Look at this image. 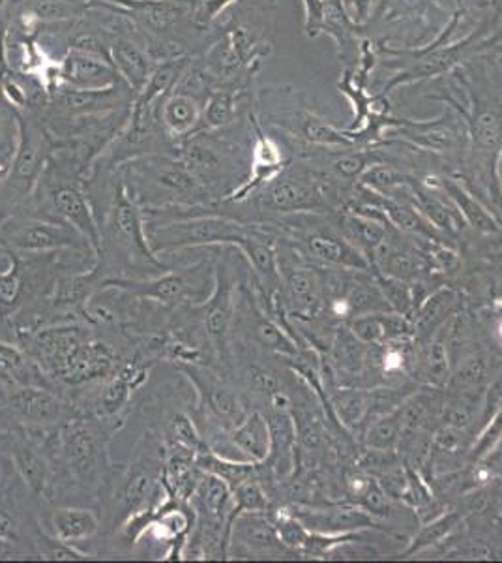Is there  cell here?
<instances>
[{
	"mask_svg": "<svg viewBox=\"0 0 502 563\" xmlns=\"http://www.w3.org/2000/svg\"><path fill=\"white\" fill-rule=\"evenodd\" d=\"M100 239L102 243L96 267L102 271L103 280L116 276V267L121 269L119 276H126V271H135L134 278H148L169 269L148 243L143 209L127 194L119 169L109 186L108 209L100 220Z\"/></svg>",
	"mask_w": 502,
	"mask_h": 563,
	"instance_id": "obj_1",
	"label": "cell"
},
{
	"mask_svg": "<svg viewBox=\"0 0 502 563\" xmlns=\"http://www.w3.org/2000/svg\"><path fill=\"white\" fill-rule=\"evenodd\" d=\"M119 174L127 194L143 212H156L161 222L186 217L191 209L217 203L177 154L137 156L122 164Z\"/></svg>",
	"mask_w": 502,
	"mask_h": 563,
	"instance_id": "obj_2",
	"label": "cell"
},
{
	"mask_svg": "<svg viewBox=\"0 0 502 563\" xmlns=\"http://www.w3.org/2000/svg\"><path fill=\"white\" fill-rule=\"evenodd\" d=\"M122 424L124 421L79 413L58 427L47 443V451L57 464L58 481L64 477L85 493L102 494L103 488L111 487L116 475L111 477L109 440Z\"/></svg>",
	"mask_w": 502,
	"mask_h": 563,
	"instance_id": "obj_3",
	"label": "cell"
},
{
	"mask_svg": "<svg viewBox=\"0 0 502 563\" xmlns=\"http://www.w3.org/2000/svg\"><path fill=\"white\" fill-rule=\"evenodd\" d=\"M231 130L233 126L216 132H198L177 148L180 162L216 201L230 198L248 179L249 172L244 164L246 148L241 140L233 137Z\"/></svg>",
	"mask_w": 502,
	"mask_h": 563,
	"instance_id": "obj_4",
	"label": "cell"
},
{
	"mask_svg": "<svg viewBox=\"0 0 502 563\" xmlns=\"http://www.w3.org/2000/svg\"><path fill=\"white\" fill-rule=\"evenodd\" d=\"M15 115L20 135L10 174L0 185V209H20L31 201L55 148L38 109L15 111Z\"/></svg>",
	"mask_w": 502,
	"mask_h": 563,
	"instance_id": "obj_5",
	"label": "cell"
},
{
	"mask_svg": "<svg viewBox=\"0 0 502 563\" xmlns=\"http://www.w3.org/2000/svg\"><path fill=\"white\" fill-rule=\"evenodd\" d=\"M216 282V267L210 263H186L185 267H169L161 275L148 278L109 276L102 288L119 289L137 301L156 302L159 307L177 308L182 305H203Z\"/></svg>",
	"mask_w": 502,
	"mask_h": 563,
	"instance_id": "obj_6",
	"label": "cell"
},
{
	"mask_svg": "<svg viewBox=\"0 0 502 563\" xmlns=\"http://www.w3.org/2000/svg\"><path fill=\"white\" fill-rule=\"evenodd\" d=\"M178 371L185 374L196 393V422L209 445L212 438L230 432L246 417V404L241 393L223 378L216 366L204 363H180Z\"/></svg>",
	"mask_w": 502,
	"mask_h": 563,
	"instance_id": "obj_7",
	"label": "cell"
},
{
	"mask_svg": "<svg viewBox=\"0 0 502 563\" xmlns=\"http://www.w3.org/2000/svg\"><path fill=\"white\" fill-rule=\"evenodd\" d=\"M0 246L20 256H47L64 250L96 256L92 244L74 225L57 218L34 217L23 212L2 220Z\"/></svg>",
	"mask_w": 502,
	"mask_h": 563,
	"instance_id": "obj_8",
	"label": "cell"
},
{
	"mask_svg": "<svg viewBox=\"0 0 502 563\" xmlns=\"http://www.w3.org/2000/svg\"><path fill=\"white\" fill-rule=\"evenodd\" d=\"M236 294L238 278L233 271V263L222 260L216 267V282L209 299L199 305L204 333L214 347L217 363L223 371L233 366V323H235Z\"/></svg>",
	"mask_w": 502,
	"mask_h": 563,
	"instance_id": "obj_9",
	"label": "cell"
},
{
	"mask_svg": "<svg viewBox=\"0 0 502 563\" xmlns=\"http://www.w3.org/2000/svg\"><path fill=\"white\" fill-rule=\"evenodd\" d=\"M0 406L20 421L21 429H58L81 413L76 404L49 385L15 387Z\"/></svg>",
	"mask_w": 502,
	"mask_h": 563,
	"instance_id": "obj_10",
	"label": "cell"
},
{
	"mask_svg": "<svg viewBox=\"0 0 502 563\" xmlns=\"http://www.w3.org/2000/svg\"><path fill=\"white\" fill-rule=\"evenodd\" d=\"M390 137H401L409 145L422 148L426 153L450 154L464 153L469 147L467 124L458 109L448 108L443 115L427 121H411V119H395L394 124L388 129Z\"/></svg>",
	"mask_w": 502,
	"mask_h": 563,
	"instance_id": "obj_11",
	"label": "cell"
},
{
	"mask_svg": "<svg viewBox=\"0 0 502 563\" xmlns=\"http://www.w3.org/2000/svg\"><path fill=\"white\" fill-rule=\"evenodd\" d=\"M304 33L308 38L328 34L336 42L337 55L344 68H355L360 58L362 29L350 20L344 0H302Z\"/></svg>",
	"mask_w": 502,
	"mask_h": 563,
	"instance_id": "obj_12",
	"label": "cell"
},
{
	"mask_svg": "<svg viewBox=\"0 0 502 563\" xmlns=\"http://www.w3.org/2000/svg\"><path fill=\"white\" fill-rule=\"evenodd\" d=\"M254 196L263 211L278 214L312 212L325 206L317 180L304 169H294L289 164Z\"/></svg>",
	"mask_w": 502,
	"mask_h": 563,
	"instance_id": "obj_13",
	"label": "cell"
},
{
	"mask_svg": "<svg viewBox=\"0 0 502 563\" xmlns=\"http://www.w3.org/2000/svg\"><path fill=\"white\" fill-rule=\"evenodd\" d=\"M294 554L281 543L268 512H238L233 517L227 539V556L242 560H272Z\"/></svg>",
	"mask_w": 502,
	"mask_h": 563,
	"instance_id": "obj_14",
	"label": "cell"
},
{
	"mask_svg": "<svg viewBox=\"0 0 502 563\" xmlns=\"http://www.w3.org/2000/svg\"><path fill=\"white\" fill-rule=\"evenodd\" d=\"M7 438L13 472L36 498L52 501L57 496L58 472L49 451L21 430L10 432Z\"/></svg>",
	"mask_w": 502,
	"mask_h": 563,
	"instance_id": "obj_15",
	"label": "cell"
},
{
	"mask_svg": "<svg viewBox=\"0 0 502 563\" xmlns=\"http://www.w3.org/2000/svg\"><path fill=\"white\" fill-rule=\"evenodd\" d=\"M451 13L443 4V0H377L376 8L371 12L362 29L366 31H384V29H403L411 33V29L420 31L422 38H430V31H435V18H450ZM439 34L440 31H435Z\"/></svg>",
	"mask_w": 502,
	"mask_h": 563,
	"instance_id": "obj_16",
	"label": "cell"
},
{
	"mask_svg": "<svg viewBox=\"0 0 502 563\" xmlns=\"http://www.w3.org/2000/svg\"><path fill=\"white\" fill-rule=\"evenodd\" d=\"M268 124H272L278 132H286L294 140L304 141L308 145H317V147H356L358 141L350 130H342L334 126L332 122L323 117L315 115L304 106L289 109V111H272L267 117Z\"/></svg>",
	"mask_w": 502,
	"mask_h": 563,
	"instance_id": "obj_17",
	"label": "cell"
},
{
	"mask_svg": "<svg viewBox=\"0 0 502 563\" xmlns=\"http://www.w3.org/2000/svg\"><path fill=\"white\" fill-rule=\"evenodd\" d=\"M252 129H254V141H252V154H249L248 179L244 180L230 198L223 199V203H242L252 198L257 190L270 183L276 175L283 172L289 162L283 161L280 145L263 130L259 117L252 113Z\"/></svg>",
	"mask_w": 502,
	"mask_h": 563,
	"instance_id": "obj_18",
	"label": "cell"
},
{
	"mask_svg": "<svg viewBox=\"0 0 502 563\" xmlns=\"http://www.w3.org/2000/svg\"><path fill=\"white\" fill-rule=\"evenodd\" d=\"M63 87L77 90L109 89L122 84L119 71L109 58L98 57L92 53L66 49L58 60Z\"/></svg>",
	"mask_w": 502,
	"mask_h": 563,
	"instance_id": "obj_19",
	"label": "cell"
},
{
	"mask_svg": "<svg viewBox=\"0 0 502 563\" xmlns=\"http://www.w3.org/2000/svg\"><path fill=\"white\" fill-rule=\"evenodd\" d=\"M203 106L204 102L199 98L180 89H172L167 97L161 98L154 106L159 126L175 143V147L178 148V145L190 135L198 134Z\"/></svg>",
	"mask_w": 502,
	"mask_h": 563,
	"instance_id": "obj_20",
	"label": "cell"
},
{
	"mask_svg": "<svg viewBox=\"0 0 502 563\" xmlns=\"http://www.w3.org/2000/svg\"><path fill=\"white\" fill-rule=\"evenodd\" d=\"M305 528L315 533L339 536L355 531L377 530L379 522L360 506H336L331 509H294Z\"/></svg>",
	"mask_w": 502,
	"mask_h": 563,
	"instance_id": "obj_21",
	"label": "cell"
},
{
	"mask_svg": "<svg viewBox=\"0 0 502 563\" xmlns=\"http://www.w3.org/2000/svg\"><path fill=\"white\" fill-rule=\"evenodd\" d=\"M42 530L49 538L77 549V544L92 541L102 531V522H100L98 512L89 507H57L47 515Z\"/></svg>",
	"mask_w": 502,
	"mask_h": 563,
	"instance_id": "obj_22",
	"label": "cell"
},
{
	"mask_svg": "<svg viewBox=\"0 0 502 563\" xmlns=\"http://www.w3.org/2000/svg\"><path fill=\"white\" fill-rule=\"evenodd\" d=\"M369 206L373 207V211H376L373 214L366 211H356V209L355 211H347L339 220V228H342V235L349 243L355 244L364 256H371L369 262H373L377 252L388 241V222L387 218L382 217V212L373 203H369Z\"/></svg>",
	"mask_w": 502,
	"mask_h": 563,
	"instance_id": "obj_23",
	"label": "cell"
},
{
	"mask_svg": "<svg viewBox=\"0 0 502 563\" xmlns=\"http://www.w3.org/2000/svg\"><path fill=\"white\" fill-rule=\"evenodd\" d=\"M196 453L190 449L164 443V470L161 481L172 498L190 501L191 494L201 479V467L196 462Z\"/></svg>",
	"mask_w": 502,
	"mask_h": 563,
	"instance_id": "obj_24",
	"label": "cell"
},
{
	"mask_svg": "<svg viewBox=\"0 0 502 563\" xmlns=\"http://www.w3.org/2000/svg\"><path fill=\"white\" fill-rule=\"evenodd\" d=\"M435 183L446 194V198L450 199L451 206L458 209L465 224L471 225L472 230L483 235L501 233L502 225L495 214L483 206L482 199L475 196L464 183H458V179L451 177H440L435 179Z\"/></svg>",
	"mask_w": 502,
	"mask_h": 563,
	"instance_id": "obj_25",
	"label": "cell"
},
{
	"mask_svg": "<svg viewBox=\"0 0 502 563\" xmlns=\"http://www.w3.org/2000/svg\"><path fill=\"white\" fill-rule=\"evenodd\" d=\"M302 241H304L305 252L326 265L353 271H366L371 265L368 257L364 256L355 244L349 243L344 235H336L332 231H315L305 235Z\"/></svg>",
	"mask_w": 502,
	"mask_h": 563,
	"instance_id": "obj_26",
	"label": "cell"
},
{
	"mask_svg": "<svg viewBox=\"0 0 502 563\" xmlns=\"http://www.w3.org/2000/svg\"><path fill=\"white\" fill-rule=\"evenodd\" d=\"M230 440L242 461L265 464L272 448V434L267 416L259 410L248 411L246 417L230 430Z\"/></svg>",
	"mask_w": 502,
	"mask_h": 563,
	"instance_id": "obj_27",
	"label": "cell"
},
{
	"mask_svg": "<svg viewBox=\"0 0 502 563\" xmlns=\"http://www.w3.org/2000/svg\"><path fill=\"white\" fill-rule=\"evenodd\" d=\"M29 385H49V379L25 347L0 339V387L15 389Z\"/></svg>",
	"mask_w": 502,
	"mask_h": 563,
	"instance_id": "obj_28",
	"label": "cell"
},
{
	"mask_svg": "<svg viewBox=\"0 0 502 563\" xmlns=\"http://www.w3.org/2000/svg\"><path fill=\"white\" fill-rule=\"evenodd\" d=\"M278 267H280L281 286H286L289 301H293L294 307L305 312H313L321 302V278L315 271L297 265L294 262H286L283 257H278Z\"/></svg>",
	"mask_w": 502,
	"mask_h": 563,
	"instance_id": "obj_29",
	"label": "cell"
},
{
	"mask_svg": "<svg viewBox=\"0 0 502 563\" xmlns=\"http://www.w3.org/2000/svg\"><path fill=\"white\" fill-rule=\"evenodd\" d=\"M458 294L450 288H440L430 295L426 301L414 310V336L430 339L458 310Z\"/></svg>",
	"mask_w": 502,
	"mask_h": 563,
	"instance_id": "obj_30",
	"label": "cell"
},
{
	"mask_svg": "<svg viewBox=\"0 0 502 563\" xmlns=\"http://www.w3.org/2000/svg\"><path fill=\"white\" fill-rule=\"evenodd\" d=\"M193 57L196 55H177V57L158 60L154 66L153 74L148 77L147 85L135 95L134 102L154 108L161 98L167 97L177 87L178 79L182 77Z\"/></svg>",
	"mask_w": 502,
	"mask_h": 563,
	"instance_id": "obj_31",
	"label": "cell"
},
{
	"mask_svg": "<svg viewBox=\"0 0 502 563\" xmlns=\"http://www.w3.org/2000/svg\"><path fill=\"white\" fill-rule=\"evenodd\" d=\"M159 438L166 445L190 449L196 455L210 451L201 430H199L198 422L193 416H188L185 411H171L169 416L164 417V427H161Z\"/></svg>",
	"mask_w": 502,
	"mask_h": 563,
	"instance_id": "obj_32",
	"label": "cell"
},
{
	"mask_svg": "<svg viewBox=\"0 0 502 563\" xmlns=\"http://www.w3.org/2000/svg\"><path fill=\"white\" fill-rule=\"evenodd\" d=\"M491 374H495L493 358L488 353H471L461 358L459 365H456L448 385L451 389L482 393L483 387L493 382Z\"/></svg>",
	"mask_w": 502,
	"mask_h": 563,
	"instance_id": "obj_33",
	"label": "cell"
},
{
	"mask_svg": "<svg viewBox=\"0 0 502 563\" xmlns=\"http://www.w3.org/2000/svg\"><path fill=\"white\" fill-rule=\"evenodd\" d=\"M465 512L450 511L443 512L435 519L427 520L424 526L420 528L419 533L414 536L413 541L409 543L405 556H414V554H422V552L430 551L433 547L443 543L446 538H450L451 533L456 531L461 522H464Z\"/></svg>",
	"mask_w": 502,
	"mask_h": 563,
	"instance_id": "obj_34",
	"label": "cell"
},
{
	"mask_svg": "<svg viewBox=\"0 0 502 563\" xmlns=\"http://www.w3.org/2000/svg\"><path fill=\"white\" fill-rule=\"evenodd\" d=\"M332 410L345 429H358L371 410V393L355 387L337 389L331 398Z\"/></svg>",
	"mask_w": 502,
	"mask_h": 563,
	"instance_id": "obj_35",
	"label": "cell"
},
{
	"mask_svg": "<svg viewBox=\"0 0 502 563\" xmlns=\"http://www.w3.org/2000/svg\"><path fill=\"white\" fill-rule=\"evenodd\" d=\"M424 371H426L427 382L433 387H445L450 382V344H448V334L445 327L430 336V346H427L426 358H424Z\"/></svg>",
	"mask_w": 502,
	"mask_h": 563,
	"instance_id": "obj_36",
	"label": "cell"
},
{
	"mask_svg": "<svg viewBox=\"0 0 502 563\" xmlns=\"http://www.w3.org/2000/svg\"><path fill=\"white\" fill-rule=\"evenodd\" d=\"M373 263L381 265L384 275L405 282L413 280L419 276L420 271L424 269V262L419 254H414L411 250L394 249L388 244V241L377 252Z\"/></svg>",
	"mask_w": 502,
	"mask_h": 563,
	"instance_id": "obj_37",
	"label": "cell"
},
{
	"mask_svg": "<svg viewBox=\"0 0 502 563\" xmlns=\"http://www.w3.org/2000/svg\"><path fill=\"white\" fill-rule=\"evenodd\" d=\"M398 408L369 421L366 434H364L366 448L373 449V451H390V453L400 448L401 419Z\"/></svg>",
	"mask_w": 502,
	"mask_h": 563,
	"instance_id": "obj_38",
	"label": "cell"
},
{
	"mask_svg": "<svg viewBox=\"0 0 502 563\" xmlns=\"http://www.w3.org/2000/svg\"><path fill=\"white\" fill-rule=\"evenodd\" d=\"M413 180L416 179L405 172H401L400 167L390 166L387 162H379V164L368 167L358 183L369 192L392 196L400 188L411 185Z\"/></svg>",
	"mask_w": 502,
	"mask_h": 563,
	"instance_id": "obj_39",
	"label": "cell"
},
{
	"mask_svg": "<svg viewBox=\"0 0 502 563\" xmlns=\"http://www.w3.org/2000/svg\"><path fill=\"white\" fill-rule=\"evenodd\" d=\"M379 162L384 161L377 148H358L356 151L355 147H347L332 158L331 169L337 179L360 180L364 172Z\"/></svg>",
	"mask_w": 502,
	"mask_h": 563,
	"instance_id": "obj_40",
	"label": "cell"
},
{
	"mask_svg": "<svg viewBox=\"0 0 502 563\" xmlns=\"http://www.w3.org/2000/svg\"><path fill=\"white\" fill-rule=\"evenodd\" d=\"M244 361V368H242V378L244 384L248 385V389L263 397L265 400H270L274 395L283 393V384H281L278 372L274 371L272 366L263 365L257 363L254 358H242Z\"/></svg>",
	"mask_w": 502,
	"mask_h": 563,
	"instance_id": "obj_41",
	"label": "cell"
},
{
	"mask_svg": "<svg viewBox=\"0 0 502 563\" xmlns=\"http://www.w3.org/2000/svg\"><path fill=\"white\" fill-rule=\"evenodd\" d=\"M332 361L337 371L356 374L366 365V344L356 339L350 329H344V333L339 331L332 344Z\"/></svg>",
	"mask_w": 502,
	"mask_h": 563,
	"instance_id": "obj_42",
	"label": "cell"
},
{
	"mask_svg": "<svg viewBox=\"0 0 502 563\" xmlns=\"http://www.w3.org/2000/svg\"><path fill=\"white\" fill-rule=\"evenodd\" d=\"M233 504H235L233 517H236L238 512L246 511L268 512L270 499H268L267 490H265L261 481H259V475L244 481L233 490Z\"/></svg>",
	"mask_w": 502,
	"mask_h": 563,
	"instance_id": "obj_43",
	"label": "cell"
},
{
	"mask_svg": "<svg viewBox=\"0 0 502 563\" xmlns=\"http://www.w3.org/2000/svg\"><path fill=\"white\" fill-rule=\"evenodd\" d=\"M272 520L281 543L286 544L291 552H302L304 554L305 544L312 536V531L305 528L304 522L293 511H286V509L276 512Z\"/></svg>",
	"mask_w": 502,
	"mask_h": 563,
	"instance_id": "obj_44",
	"label": "cell"
},
{
	"mask_svg": "<svg viewBox=\"0 0 502 563\" xmlns=\"http://www.w3.org/2000/svg\"><path fill=\"white\" fill-rule=\"evenodd\" d=\"M377 286L381 289V294L387 299L388 307L392 312L409 316L416 310V301H414L413 289L405 280H398L392 276H377Z\"/></svg>",
	"mask_w": 502,
	"mask_h": 563,
	"instance_id": "obj_45",
	"label": "cell"
},
{
	"mask_svg": "<svg viewBox=\"0 0 502 563\" xmlns=\"http://www.w3.org/2000/svg\"><path fill=\"white\" fill-rule=\"evenodd\" d=\"M349 329L366 346H382L388 342L387 312L356 316Z\"/></svg>",
	"mask_w": 502,
	"mask_h": 563,
	"instance_id": "obj_46",
	"label": "cell"
},
{
	"mask_svg": "<svg viewBox=\"0 0 502 563\" xmlns=\"http://www.w3.org/2000/svg\"><path fill=\"white\" fill-rule=\"evenodd\" d=\"M21 538H23V525H21L18 506L0 496V556L7 554L2 551L4 547H10L12 552H18Z\"/></svg>",
	"mask_w": 502,
	"mask_h": 563,
	"instance_id": "obj_47",
	"label": "cell"
},
{
	"mask_svg": "<svg viewBox=\"0 0 502 563\" xmlns=\"http://www.w3.org/2000/svg\"><path fill=\"white\" fill-rule=\"evenodd\" d=\"M502 438V404L501 408L491 416L490 422L486 424L482 435L478 438L477 445H475V459H483L490 455L491 449L495 448L499 440Z\"/></svg>",
	"mask_w": 502,
	"mask_h": 563,
	"instance_id": "obj_48",
	"label": "cell"
},
{
	"mask_svg": "<svg viewBox=\"0 0 502 563\" xmlns=\"http://www.w3.org/2000/svg\"><path fill=\"white\" fill-rule=\"evenodd\" d=\"M377 0H344L345 10L349 13L350 20L355 21L356 25H366L371 12L376 8Z\"/></svg>",
	"mask_w": 502,
	"mask_h": 563,
	"instance_id": "obj_49",
	"label": "cell"
},
{
	"mask_svg": "<svg viewBox=\"0 0 502 563\" xmlns=\"http://www.w3.org/2000/svg\"><path fill=\"white\" fill-rule=\"evenodd\" d=\"M4 485H7V462H4L2 453H0V490H2Z\"/></svg>",
	"mask_w": 502,
	"mask_h": 563,
	"instance_id": "obj_50",
	"label": "cell"
},
{
	"mask_svg": "<svg viewBox=\"0 0 502 563\" xmlns=\"http://www.w3.org/2000/svg\"><path fill=\"white\" fill-rule=\"evenodd\" d=\"M497 179H499V185H501L502 190V153L501 158H499V164H497Z\"/></svg>",
	"mask_w": 502,
	"mask_h": 563,
	"instance_id": "obj_51",
	"label": "cell"
},
{
	"mask_svg": "<svg viewBox=\"0 0 502 563\" xmlns=\"http://www.w3.org/2000/svg\"><path fill=\"white\" fill-rule=\"evenodd\" d=\"M2 220H4V218L0 217V228H2Z\"/></svg>",
	"mask_w": 502,
	"mask_h": 563,
	"instance_id": "obj_52",
	"label": "cell"
},
{
	"mask_svg": "<svg viewBox=\"0 0 502 563\" xmlns=\"http://www.w3.org/2000/svg\"><path fill=\"white\" fill-rule=\"evenodd\" d=\"M499 257H501V260H502V252H499Z\"/></svg>",
	"mask_w": 502,
	"mask_h": 563,
	"instance_id": "obj_53",
	"label": "cell"
}]
</instances>
